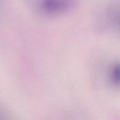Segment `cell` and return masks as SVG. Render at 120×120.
I'll list each match as a JSON object with an SVG mask.
<instances>
[{
    "label": "cell",
    "mask_w": 120,
    "mask_h": 120,
    "mask_svg": "<svg viewBox=\"0 0 120 120\" xmlns=\"http://www.w3.org/2000/svg\"><path fill=\"white\" fill-rule=\"evenodd\" d=\"M72 0H41V5L43 9L49 11H56L70 5Z\"/></svg>",
    "instance_id": "obj_1"
}]
</instances>
